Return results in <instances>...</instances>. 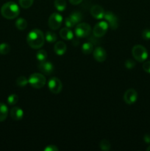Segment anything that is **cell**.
<instances>
[{
  "mask_svg": "<svg viewBox=\"0 0 150 151\" xmlns=\"http://www.w3.org/2000/svg\"><path fill=\"white\" fill-rule=\"evenodd\" d=\"M59 149L54 145H49L44 148V151H58Z\"/></svg>",
  "mask_w": 150,
  "mask_h": 151,
  "instance_id": "32",
  "label": "cell"
},
{
  "mask_svg": "<svg viewBox=\"0 0 150 151\" xmlns=\"http://www.w3.org/2000/svg\"><path fill=\"white\" fill-rule=\"evenodd\" d=\"M144 140L146 143H150V134H146L144 136Z\"/></svg>",
  "mask_w": 150,
  "mask_h": 151,
  "instance_id": "33",
  "label": "cell"
},
{
  "mask_svg": "<svg viewBox=\"0 0 150 151\" xmlns=\"http://www.w3.org/2000/svg\"><path fill=\"white\" fill-rule=\"evenodd\" d=\"M8 115V108L4 103H0V122L5 120Z\"/></svg>",
  "mask_w": 150,
  "mask_h": 151,
  "instance_id": "18",
  "label": "cell"
},
{
  "mask_svg": "<svg viewBox=\"0 0 150 151\" xmlns=\"http://www.w3.org/2000/svg\"><path fill=\"white\" fill-rule=\"evenodd\" d=\"M132 55L137 61L142 63L146 60L148 57V52L144 46L137 44L132 47Z\"/></svg>",
  "mask_w": 150,
  "mask_h": 151,
  "instance_id": "3",
  "label": "cell"
},
{
  "mask_svg": "<svg viewBox=\"0 0 150 151\" xmlns=\"http://www.w3.org/2000/svg\"><path fill=\"white\" fill-rule=\"evenodd\" d=\"M19 101V96L17 94H10L8 97H7V103L10 106H13L16 105Z\"/></svg>",
  "mask_w": 150,
  "mask_h": 151,
  "instance_id": "27",
  "label": "cell"
},
{
  "mask_svg": "<svg viewBox=\"0 0 150 151\" xmlns=\"http://www.w3.org/2000/svg\"><path fill=\"white\" fill-rule=\"evenodd\" d=\"M82 19V15L79 11H74L70 14L69 17L65 19V24L66 27H74Z\"/></svg>",
  "mask_w": 150,
  "mask_h": 151,
  "instance_id": "6",
  "label": "cell"
},
{
  "mask_svg": "<svg viewBox=\"0 0 150 151\" xmlns=\"http://www.w3.org/2000/svg\"><path fill=\"white\" fill-rule=\"evenodd\" d=\"M19 4L24 9H27L32 5L34 0H19Z\"/></svg>",
  "mask_w": 150,
  "mask_h": 151,
  "instance_id": "26",
  "label": "cell"
},
{
  "mask_svg": "<svg viewBox=\"0 0 150 151\" xmlns=\"http://www.w3.org/2000/svg\"><path fill=\"white\" fill-rule=\"evenodd\" d=\"M90 12H91V16L96 19H103L104 13H105L104 8L101 6L99 5V4H95V5L92 6Z\"/></svg>",
  "mask_w": 150,
  "mask_h": 151,
  "instance_id": "14",
  "label": "cell"
},
{
  "mask_svg": "<svg viewBox=\"0 0 150 151\" xmlns=\"http://www.w3.org/2000/svg\"><path fill=\"white\" fill-rule=\"evenodd\" d=\"M82 1V0H69V2L74 5H76V4H80Z\"/></svg>",
  "mask_w": 150,
  "mask_h": 151,
  "instance_id": "34",
  "label": "cell"
},
{
  "mask_svg": "<svg viewBox=\"0 0 150 151\" xmlns=\"http://www.w3.org/2000/svg\"><path fill=\"white\" fill-rule=\"evenodd\" d=\"M20 13L19 7L13 1H7L4 3L1 8V14L7 19H13L17 17Z\"/></svg>",
  "mask_w": 150,
  "mask_h": 151,
  "instance_id": "2",
  "label": "cell"
},
{
  "mask_svg": "<svg viewBox=\"0 0 150 151\" xmlns=\"http://www.w3.org/2000/svg\"><path fill=\"white\" fill-rule=\"evenodd\" d=\"M45 40V35L42 31L38 29L31 30L26 36V42L28 45L35 50H38L42 47Z\"/></svg>",
  "mask_w": 150,
  "mask_h": 151,
  "instance_id": "1",
  "label": "cell"
},
{
  "mask_svg": "<svg viewBox=\"0 0 150 151\" xmlns=\"http://www.w3.org/2000/svg\"><path fill=\"white\" fill-rule=\"evenodd\" d=\"M48 87L51 93L57 94L61 92L63 89V84L59 78L53 77L49 81Z\"/></svg>",
  "mask_w": 150,
  "mask_h": 151,
  "instance_id": "9",
  "label": "cell"
},
{
  "mask_svg": "<svg viewBox=\"0 0 150 151\" xmlns=\"http://www.w3.org/2000/svg\"><path fill=\"white\" fill-rule=\"evenodd\" d=\"M94 51V44L91 42H85L82 46V52L85 55H89Z\"/></svg>",
  "mask_w": 150,
  "mask_h": 151,
  "instance_id": "19",
  "label": "cell"
},
{
  "mask_svg": "<svg viewBox=\"0 0 150 151\" xmlns=\"http://www.w3.org/2000/svg\"><path fill=\"white\" fill-rule=\"evenodd\" d=\"M67 47L63 41H57L54 46V51L58 55H63L66 53Z\"/></svg>",
  "mask_w": 150,
  "mask_h": 151,
  "instance_id": "16",
  "label": "cell"
},
{
  "mask_svg": "<svg viewBox=\"0 0 150 151\" xmlns=\"http://www.w3.org/2000/svg\"><path fill=\"white\" fill-rule=\"evenodd\" d=\"M45 39L49 43H54L57 41V35H56L55 32H51V31H48V32H46Z\"/></svg>",
  "mask_w": 150,
  "mask_h": 151,
  "instance_id": "22",
  "label": "cell"
},
{
  "mask_svg": "<svg viewBox=\"0 0 150 151\" xmlns=\"http://www.w3.org/2000/svg\"><path fill=\"white\" fill-rule=\"evenodd\" d=\"M143 69L146 72L150 74V60L144 62V63H143Z\"/></svg>",
  "mask_w": 150,
  "mask_h": 151,
  "instance_id": "31",
  "label": "cell"
},
{
  "mask_svg": "<svg viewBox=\"0 0 150 151\" xmlns=\"http://www.w3.org/2000/svg\"><path fill=\"white\" fill-rule=\"evenodd\" d=\"M54 7L58 11H64L66 8V0H54Z\"/></svg>",
  "mask_w": 150,
  "mask_h": 151,
  "instance_id": "21",
  "label": "cell"
},
{
  "mask_svg": "<svg viewBox=\"0 0 150 151\" xmlns=\"http://www.w3.org/2000/svg\"><path fill=\"white\" fill-rule=\"evenodd\" d=\"M146 150H147V151H150V145L148 147H147V148H146Z\"/></svg>",
  "mask_w": 150,
  "mask_h": 151,
  "instance_id": "35",
  "label": "cell"
},
{
  "mask_svg": "<svg viewBox=\"0 0 150 151\" xmlns=\"http://www.w3.org/2000/svg\"><path fill=\"white\" fill-rule=\"evenodd\" d=\"M99 147L101 148V150L108 151L111 148V145H110V142L107 139H102L101 140L99 143Z\"/></svg>",
  "mask_w": 150,
  "mask_h": 151,
  "instance_id": "24",
  "label": "cell"
},
{
  "mask_svg": "<svg viewBox=\"0 0 150 151\" xmlns=\"http://www.w3.org/2000/svg\"><path fill=\"white\" fill-rule=\"evenodd\" d=\"M10 116L16 121H19L23 118L24 111L21 108L15 106L10 109Z\"/></svg>",
  "mask_w": 150,
  "mask_h": 151,
  "instance_id": "15",
  "label": "cell"
},
{
  "mask_svg": "<svg viewBox=\"0 0 150 151\" xmlns=\"http://www.w3.org/2000/svg\"><path fill=\"white\" fill-rule=\"evenodd\" d=\"M135 66V62L132 59H128L125 61V67L128 69H133Z\"/></svg>",
  "mask_w": 150,
  "mask_h": 151,
  "instance_id": "29",
  "label": "cell"
},
{
  "mask_svg": "<svg viewBox=\"0 0 150 151\" xmlns=\"http://www.w3.org/2000/svg\"><path fill=\"white\" fill-rule=\"evenodd\" d=\"M63 23V17L60 13H53L49 18V27L53 30L59 29Z\"/></svg>",
  "mask_w": 150,
  "mask_h": 151,
  "instance_id": "8",
  "label": "cell"
},
{
  "mask_svg": "<svg viewBox=\"0 0 150 151\" xmlns=\"http://www.w3.org/2000/svg\"><path fill=\"white\" fill-rule=\"evenodd\" d=\"M38 69L44 75H49L54 72V65L49 61H40L38 64Z\"/></svg>",
  "mask_w": 150,
  "mask_h": 151,
  "instance_id": "12",
  "label": "cell"
},
{
  "mask_svg": "<svg viewBox=\"0 0 150 151\" xmlns=\"http://www.w3.org/2000/svg\"><path fill=\"white\" fill-rule=\"evenodd\" d=\"M108 27L109 26L107 22L101 21L94 26V29H93V34L96 38H101L105 35L107 29H108Z\"/></svg>",
  "mask_w": 150,
  "mask_h": 151,
  "instance_id": "7",
  "label": "cell"
},
{
  "mask_svg": "<svg viewBox=\"0 0 150 151\" xmlns=\"http://www.w3.org/2000/svg\"><path fill=\"white\" fill-rule=\"evenodd\" d=\"M28 80H29V83L34 88H43L46 82L45 76L40 73L32 74Z\"/></svg>",
  "mask_w": 150,
  "mask_h": 151,
  "instance_id": "4",
  "label": "cell"
},
{
  "mask_svg": "<svg viewBox=\"0 0 150 151\" xmlns=\"http://www.w3.org/2000/svg\"><path fill=\"white\" fill-rule=\"evenodd\" d=\"M10 47L7 43H1L0 44V54L7 55L10 52Z\"/></svg>",
  "mask_w": 150,
  "mask_h": 151,
  "instance_id": "25",
  "label": "cell"
},
{
  "mask_svg": "<svg viewBox=\"0 0 150 151\" xmlns=\"http://www.w3.org/2000/svg\"><path fill=\"white\" fill-rule=\"evenodd\" d=\"M16 27L17 29H20V30H24L26 27H27V22L26 19H23V18H19L16 20Z\"/></svg>",
  "mask_w": 150,
  "mask_h": 151,
  "instance_id": "20",
  "label": "cell"
},
{
  "mask_svg": "<svg viewBox=\"0 0 150 151\" xmlns=\"http://www.w3.org/2000/svg\"><path fill=\"white\" fill-rule=\"evenodd\" d=\"M104 19L108 24V26L112 29H116L119 27V19L115 13L111 11L105 12L104 16Z\"/></svg>",
  "mask_w": 150,
  "mask_h": 151,
  "instance_id": "10",
  "label": "cell"
},
{
  "mask_svg": "<svg viewBox=\"0 0 150 151\" xmlns=\"http://www.w3.org/2000/svg\"><path fill=\"white\" fill-rule=\"evenodd\" d=\"M93 55H94V59L99 63H102L107 58V52L105 50L100 47H96L93 51Z\"/></svg>",
  "mask_w": 150,
  "mask_h": 151,
  "instance_id": "13",
  "label": "cell"
},
{
  "mask_svg": "<svg viewBox=\"0 0 150 151\" xmlns=\"http://www.w3.org/2000/svg\"><path fill=\"white\" fill-rule=\"evenodd\" d=\"M138 99V93L133 88H129L124 94V100L127 105H132Z\"/></svg>",
  "mask_w": 150,
  "mask_h": 151,
  "instance_id": "11",
  "label": "cell"
},
{
  "mask_svg": "<svg viewBox=\"0 0 150 151\" xmlns=\"http://www.w3.org/2000/svg\"><path fill=\"white\" fill-rule=\"evenodd\" d=\"M16 85L19 87H25L29 83V80L24 76H19L16 79Z\"/></svg>",
  "mask_w": 150,
  "mask_h": 151,
  "instance_id": "23",
  "label": "cell"
},
{
  "mask_svg": "<svg viewBox=\"0 0 150 151\" xmlns=\"http://www.w3.org/2000/svg\"><path fill=\"white\" fill-rule=\"evenodd\" d=\"M141 35L144 40H146V41L150 40V29H144L142 31Z\"/></svg>",
  "mask_w": 150,
  "mask_h": 151,
  "instance_id": "30",
  "label": "cell"
},
{
  "mask_svg": "<svg viewBox=\"0 0 150 151\" xmlns=\"http://www.w3.org/2000/svg\"><path fill=\"white\" fill-rule=\"evenodd\" d=\"M36 58L39 61H44L46 60L47 58V52L44 50H41L38 51L36 54Z\"/></svg>",
  "mask_w": 150,
  "mask_h": 151,
  "instance_id": "28",
  "label": "cell"
},
{
  "mask_svg": "<svg viewBox=\"0 0 150 151\" xmlns=\"http://www.w3.org/2000/svg\"><path fill=\"white\" fill-rule=\"evenodd\" d=\"M60 35L61 37V38L66 40V41L71 40L74 38L73 32H72V31L69 27H64L60 29Z\"/></svg>",
  "mask_w": 150,
  "mask_h": 151,
  "instance_id": "17",
  "label": "cell"
},
{
  "mask_svg": "<svg viewBox=\"0 0 150 151\" xmlns=\"http://www.w3.org/2000/svg\"><path fill=\"white\" fill-rule=\"evenodd\" d=\"M91 27L87 23L78 24L75 27V35L78 38H86L91 34Z\"/></svg>",
  "mask_w": 150,
  "mask_h": 151,
  "instance_id": "5",
  "label": "cell"
}]
</instances>
